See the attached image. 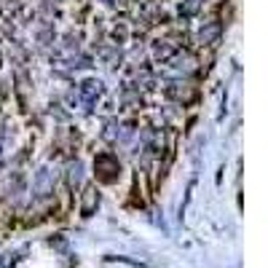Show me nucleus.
Wrapping results in <instances>:
<instances>
[{
    "label": "nucleus",
    "mask_w": 268,
    "mask_h": 268,
    "mask_svg": "<svg viewBox=\"0 0 268 268\" xmlns=\"http://www.w3.org/2000/svg\"><path fill=\"white\" fill-rule=\"evenodd\" d=\"M70 182H73V185L81 182V164H75L73 169H70Z\"/></svg>",
    "instance_id": "3"
},
{
    "label": "nucleus",
    "mask_w": 268,
    "mask_h": 268,
    "mask_svg": "<svg viewBox=\"0 0 268 268\" xmlns=\"http://www.w3.org/2000/svg\"><path fill=\"white\" fill-rule=\"evenodd\" d=\"M51 188H54V177H51V172H49V169H41L38 177H35V193L38 196H49Z\"/></svg>",
    "instance_id": "1"
},
{
    "label": "nucleus",
    "mask_w": 268,
    "mask_h": 268,
    "mask_svg": "<svg viewBox=\"0 0 268 268\" xmlns=\"http://www.w3.org/2000/svg\"><path fill=\"white\" fill-rule=\"evenodd\" d=\"M94 201H100V196H97L94 191H89V196H86V204H83V214H89V212H91V207H94Z\"/></svg>",
    "instance_id": "2"
}]
</instances>
